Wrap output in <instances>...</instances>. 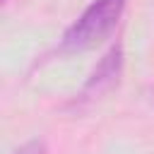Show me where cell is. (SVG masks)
I'll use <instances>...</instances> for the list:
<instances>
[{
  "label": "cell",
  "mask_w": 154,
  "mask_h": 154,
  "mask_svg": "<svg viewBox=\"0 0 154 154\" xmlns=\"http://www.w3.org/2000/svg\"><path fill=\"white\" fill-rule=\"evenodd\" d=\"M128 0H94L63 34L58 53H77L101 43L118 26Z\"/></svg>",
  "instance_id": "cell-1"
},
{
  "label": "cell",
  "mask_w": 154,
  "mask_h": 154,
  "mask_svg": "<svg viewBox=\"0 0 154 154\" xmlns=\"http://www.w3.org/2000/svg\"><path fill=\"white\" fill-rule=\"evenodd\" d=\"M120 70H123V48L120 46H113L101 58V63L96 65V70L91 72V77L87 79V84L82 87V91L77 96V103L99 99L103 91H108L111 87H116L118 84V77H120Z\"/></svg>",
  "instance_id": "cell-2"
},
{
  "label": "cell",
  "mask_w": 154,
  "mask_h": 154,
  "mask_svg": "<svg viewBox=\"0 0 154 154\" xmlns=\"http://www.w3.org/2000/svg\"><path fill=\"white\" fill-rule=\"evenodd\" d=\"M14 154H46V144H43L41 140H31V142L22 144Z\"/></svg>",
  "instance_id": "cell-3"
}]
</instances>
